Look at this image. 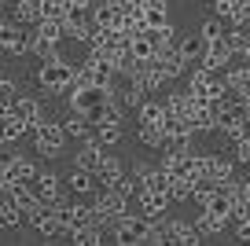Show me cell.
<instances>
[{"label": "cell", "mask_w": 250, "mask_h": 246, "mask_svg": "<svg viewBox=\"0 0 250 246\" xmlns=\"http://www.w3.org/2000/svg\"><path fill=\"white\" fill-rule=\"evenodd\" d=\"M74 74H78L74 62H66L62 55H52V59H41L37 85L44 88V92H70L74 88Z\"/></svg>", "instance_id": "cell-1"}, {"label": "cell", "mask_w": 250, "mask_h": 246, "mask_svg": "<svg viewBox=\"0 0 250 246\" xmlns=\"http://www.w3.org/2000/svg\"><path fill=\"white\" fill-rule=\"evenodd\" d=\"M151 217L144 213H125L114 221V228H110V239H114L118 246H136V243H147V231H151Z\"/></svg>", "instance_id": "cell-2"}, {"label": "cell", "mask_w": 250, "mask_h": 246, "mask_svg": "<svg viewBox=\"0 0 250 246\" xmlns=\"http://www.w3.org/2000/svg\"><path fill=\"white\" fill-rule=\"evenodd\" d=\"M66 129H62V122H44L37 132H33V147H37V154H44V158H59L62 147H66Z\"/></svg>", "instance_id": "cell-3"}, {"label": "cell", "mask_w": 250, "mask_h": 246, "mask_svg": "<svg viewBox=\"0 0 250 246\" xmlns=\"http://www.w3.org/2000/svg\"><path fill=\"white\" fill-rule=\"evenodd\" d=\"M0 48L11 55H26L30 52V26H22L19 19H4L0 22Z\"/></svg>", "instance_id": "cell-4"}, {"label": "cell", "mask_w": 250, "mask_h": 246, "mask_svg": "<svg viewBox=\"0 0 250 246\" xmlns=\"http://www.w3.org/2000/svg\"><path fill=\"white\" fill-rule=\"evenodd\" d=\"M195 173L203 180H210V184H225V180H232V162L221 158V154H195Z\"/></svg>", "instance_id": "cell-5"}, {"label": "cell", "mask_w": 250, "mask_h": 246, "mask_svg": "<svg viewBox=\"0 0 250 246\" xmlns=\"http://www.w3.org/2000/svg\"><path fill=\"white\" fill-rule=\"evenodd\" d=\"M162 228H166V239H169L173 246H199L206 239L191 221H173V217H162Z\"/></svg>", "instance_id": "cell-6"}, {"label": "cell", "mask_w": 250, "mask_h": 246, "mask_svg": "<svg viewBox=\"0 0 250 246\" xmlns=\"http://www.w3.org/2000/svg\"><path fill=\"white\" fill-rule=\"evenodd\" d=\"M8 114L22 118V122H26V129H30V132H37L41 125H44V110H41V103L33 100V96H15V100L8 103Z\"/></svg>", "instance_id": "cell-7"}, {"label": "cell", "mask_w": 250, "mask_h": 246, "mask_svg": "<svg viewBox=\"0 0 250 246\" xmlns=\"http://www.w3.org/2000/svg\"><path fill=\"white\" fill-rule=\"evenodd\" d=\"M26 221L33 224V231L37 235H44V239H55V235H66L62 231V221H59V213H55V206H41V209H33Z\"/></svg>", "instance_id": "cell-8"}, {"label": "cell", "mask_w": 250, "mask_h": 246, "mask_svg": "<svg viewBox=\"0 0 250 246\" xmlns=\"http://www.w3.org/2000/svg\"><path fill=\"white\" fill-rule=\"evenodd\" d=\"M110 100V88H100V85H88V88H74L70 92V110H78V114H88V110H96L100 103Z\"/></svg>", "instance_id": "cell-9"}, {"label": "cell", "mask_w": 250, "mask_h": 246, "mask_svg": "<svg viewBox=\"0 0 250 246\" xmlns=\"http://www.w3.org/2000/svg\"><path fill=\"white\" fill-rule=\"evenodd\" d=\"M33 191H37V199L44 202V206H59V202L66 199V191H62V180L55 177V173H37V180H33Z\"/></svg>", "instance_id": "cell-10"}, {"label": "cell", "mask_w": 250, "mask_h": 246, "mask_svg": "<svg viewBox=\"0 0 250 246\" xmlns=\"http://www.w3.org/2000/svg\"><path fill=\"white\" fill-rule=\"evenodd\" d=\"M88 19H92L96 30H122L125 15L110 4V0H100V4H92V11H88Z\"/></svg>", "instance_id": "cell-11"}, {"label": "cell", "mask_w": 250, "mask_h": 246, "mask_svg": "<svg viewBox=\"0 0 250 246\" xmlns=\"http://www.w3.org/2000/svg\"><path fill=\"white\" fill-rule=\"evenodd\" d=\"M155 62L162 66V74L169 77V81H173V77H180V74H188V66H191V62H188L184 55H180V48H177V44H169V48H158Z\"/></svg>", "instance_id": "cell-12"}, {"label": "cell", "mask_w": 250, "mask_h": 246, "mask_svg": "<svg viewBox=\"0 0 250 246\" xmlns=\"http://www.w3.org/2000/svg\"><path fill=\"white\" fill-rule=\"evenodd\" d=\"M129 81H136V85L144 88V92H158V88L166 85V81H169V77L162 74V66H158L155 59L151 62H140V66H136V74L129 77Z\"/></svg>", "instance_id": "cell-13"}, {"label": "cell", "mask_w": 250, "mask_h": 246, "mask_svg": "<svg viewBox=\"0 0 250 246\" xmlns=\"http://www.w3.org/2000/svg\"><path fill=\"white\" fill-rule=\"evenodd\" d=\"M232 55H235V48H232V41H228V33H225V37H217V41H210V44H206V59H203V66H210V70H225L228 62H232Z\"/></svg>", "instance_id": "cell-14"}, {"label": "cell", "mask_w": 250, "mask_h": 246, "mask_svg": "<svg viewBox=\"0 0 250 246\" xmlns=\"http://www.w3.org/2000/svg\"><path fill=\"white\" fill-rule=\"evenodd\" d=\"M169 206H173L169 191H140V213L151 217V221H162Z\"/></svg>", "instance_id": "cell-15"}, {"label": "cell", "mask_w": 250, "mask_h": 246, "mask_svg": "<svg viewBox=\"0 0 250 246\" xmlns=\"http://www.w3.org/2000/svg\"><path fill=\"white\" fill-rule=\"evenodd\" d=\"M103 144H100V136H88L85 144H81V151L74 154V165H81V169H100V162H103Z\"/></svg>", "instance_id": "cell-16"}, {"label": "cell", "mask_w": 250, "mask_h": 246, "mask_svg": "<svg viewBox=\"0 0 250 246\" xmlns=\"http://www.w3.org/2000/svg\"><path fill=\"white\" fill-rule=\"evenodd\" d=\"M96 173L92 169H81V165H74L70 173H66V187H70L74 195H96L100 191V184H96Z\"/></svg>", "instance_id": "cell-17"}, {"label": "cell", "mask_w": 250, "mask_h": 246, "mask_svg": "<svg viewBox=\"0 0 250 246\" xmlns=\"http://www.w3.org/2000/svg\"><path fill=\"white\" fill-rule=\"evenodd\" d=\"M228 221H232V213H221V209H199V217H195V228L203 231L206 239H210V235H221Z\"/></svg>", "instance_id": "cell-18"}, {"label": "cell", "mask_w": 250, "mask_h": 246, "mask_svg": "<svg viewBox=\"0 0 250 246\" xmlns=\"http://www.w3.org/2000/svg\"><path fill=\"white\" fill-rule=\"evenodd\" d=\"M166 122V100H144L136 107V125H162Z\"/></svg>", "instance_id": "cell-19"}, {"label": "cell", "mask_w": 250, "mask_h": 246, "mask_svg": "<svg viewBox=\"0 0 250 246\" xmlns=\"http://www.w3.org/2000/svg\"><path fill=\"white\" fill-rule=\"evenodd\" d=\"M11 19H19L22 26H37L41 19H44V8H41V0H15Z\"/></svg>", "instance_id": "cell-20"}, {"label": "cell", "mask_w": 250, "mask_h": 246, "mask_svg": "<svg viewBox=\"0 0 250 246\" xmlns=\"http://www.w3.org/2000/svg\"><path fill=\"white\" fill-rule=\"evenodd\" d=\"M206 44L210 41L203 37V33H191V37H184V41H177V48H180V55H184L188 62H203L206 59Z\"/></svg>", "instance_id": "cell-21"}, {"label": "cell", "mask_w": 250, "mask_h": 246, "mask_svg": "<svg viewBox=\"0 0 250 246\" xmlns=\"http://www.w3.org/2000/svg\"><path fill=\"white\" fill-rule=\"evenodd\" d=\"M129 52H133L140 62H151V59L158 55V41H155V33H151V30L136 33V37H133V48H129Z\"/></svg>", "instance_id": "cell-22"}, {"label": "cell", "mask_w": 250, "mask_h": 246, "mask_svg": "<svg viewBox=\"0 0 250 246\" xmlns=\"http://www.w3.org/2000/svg\"><path fill=\"white\" fill-rule=\"evenodd\" d=\"M125 169H129V165H125L122 158H114V154H103V162H100V169H96V177H100V184H103V187H110Z\"/></svg>", "instance_id": "cell-23"}, {"label": "cell", "mask_w": 250, "mask_h": 246, "mask_svg": "<svg viewBox=\"0 0 250 246\" xmlns=\"http://www.w3.org/2000/svg\"><path fill=\"white\" fill-rule=\"evenodd\" d=\"M144 22H147V30L166 26V22H169V0H147V8H144Z\"/></svg>", "instance_id": "cell-24"}, {"label": "cell", "mask_w": 250, "mask_h": 246, "mask_svg": "<svg viewBox=\"0 0 250 246\" xmlns=\"http://www.w3.org/2000/svg\"><path fill=\"white\" fill-rule=\"evenodd\" d=\"M195 187H199L195 173H188V177H173L169 195H173V202H188V199H195Z\"/></svg>", "instance_id": "cell-25"}, {"label": "cell", "mask_w": 250, "mask_h": 246, "mask_svg": "<svg viewBox=\"0 0 250 246\" xmlns=\"http://www.w3.org/2000/svg\"><path fill=\"white\" fill-rule=\"evenodd\" d=\"M37 162L33 158H22V154H15V165H11V173H8V184L11 180H22V184H33L37 180Z\"/></svg>", "instance_id": "cell-26"}, {"label": "cell", "mask_w": 250, "mask_h": 246, "mask_svg": "<svg viewBox=\"0 0 250 246\" xmlns=\"http://www.w3.org/2000/svg\"><path fill=\"white\" fill-rule=\"evenodd\" d=\"M30 52L37 55V59H52V55H59V41H52V37H44L41 30H33L30 33Z\"/></svg>", "instance_id": "cell-27"}, {"label": "cell", "mask_w": 250, "mask_h": 246, "mask_svg": "<svg viewBox=\"0 0 250 246\" xmlns=\"http://www.w3.org/2000/svg\"><path fill=\"white\" fill-rule=\"evenodd\" d=\"M228 88H232L235 96H243V100H250V62L228 70Z\"/></svg>", "instance_id": "cell-28"}, {"label": "cell", "mask_w": 250, "mask_h": 246, "mask_svg": "<svg viewBox=\"0 0 250 246\" xmlns=\"http://www.w3.org/2000/svg\"><path fill=\"white\" fill-rule=\"evenodd\" d=\"M103 235H107V231H100L96 224H85V228H78L70 239H74V246H100Z\"/></svg>", "instance_id": "cell-29"}, {"label": "cell", "mask_w": 250, "mask_h": 246, "mask_svg": "<svg viewBox=\"0 0 250 246\" xmlns=\"http://www.w3.org/2000/svg\"><path fill=\"white\" fill-rule=\"evenodd\" d=\"M110 187H114L118 195H125V199H133V195H140V191H144V184H140V180H136L129 169H125V173H122V177H118Z\"/></svg>", "instance_id": "cell-30"}, {"label": "cell", "mask_w": 250, "mask_h": 246, "mask_svg": "<svg viewBox=\"0 0 250 246\" xmlns=\"http://www.w3.org/2000/svg\"><path fill=\"white\" fill-rule=\"evenodd\" d=\"M140 144L166 147V129H162V125H140Z\"/></svg>", "instance_id": "cell-31"}, {"label": "cell", "mask_w": 250, "mask_h": 246, "mask_svg": "<svg viewBox=\"0 0 250 246\" xmlns=\"http://www.w3.org/2000/svg\"><path fill=\"white\" fill-rule=\"evenodd\" d=\"M221 132L228 136V144H239V140L250 136V122H232V125H225Z\"/></svg>", "instance_id": "cell-32"}, {"label": "cell", "mask_w": 250, "mask_h": 246, "mask_svg": "<svg viewBox=\"0 0 250 246\" xmlns=\"http://www.w3.org/2000/svg\"><path fill=\"white\" fill-rule=\"evenodd\" d=\"M96 136H100L103 147H114L118 140H122V125H100V129H96Z\"/></svg>", "instance_id": "cell-33"}, {"label": "cell", "mask_w": 250, "mask_h": 246, "mask_svg": "<svg viewBox=\"0 0 250 246\" xmlns=\"http://www.w3.org/2000/svg\"><path fill=\"white\" fill-rule=\"evenodd\" d=\"M199 33H203V37H206V41H217V37H225V33H228V30H225V26H221V19H217V15H213V19H206V22H203V26H199Z\"/></svg>", "instance_id": "cell-34"}, {"label": "cell", "mask_w": 250, "mask_h": 246, "mask_svg": "<svg viewBox=\"0 0 250 246\" xmlns=\"http://www.w3.org/2000/svg\"><path fill=\"white\" fill-rule=\"evenodd\" d=\"M151 33H155L158 48H169V44H177V30H173L169 22H166V26H158V30H151Z\"/></svg>", "instance_id": "cell-35"}, {"label": "cell", "mask_w": 250, "mask_h": 246, "mask_svg": "<svg viewBox=\"0 0 250 246\" xmlns=\"http://www.w3.org/2000/svg\"><path fill=\"white\" fill-rule=\"evenodd\" d=\"M232 26H250V0H239L232 11V19H228Z\"/></svg>", "instance_id": "cell-36"}, {"label": "cell", "mask_w": 250, "mask_h": 246, "mask_svg": "<svg viewBox=\"0 0 250 246\" xmlns=\"http://www.w3.org/2000/svg\"><path fill=\"white\" fill-rule=\"evenodd\" d=\"M11 165H15V151H4V147H0V184H8Z\"/></svg>", "instance_id": "cell-37"}, {"label": "cell", "mask_w": 250, "mask_h": 246, "mask_svg": "<svg viewBox=\"0 0 250 246\" xmlns=\"http://www.w3.org/2000/svg\"><path fill=\"white\" fill-rule=\"evenodd\" d=\"M235 11V0H213V15L217 19H232Z\"/></svg>", "instance_id": "cell-38"}, {"label": "cell", "mask_w": 250, "mask_h": 246, "mask_svg": "<svg viewBox=\"0 0 250 246\" xmlns=\"http://www.w3.org/2000/svg\"><path fill=\"white\" fill-rule=\"evenodd\" d=\"M15 92H19V88H15V81L0 77V103H11V100H15Z\"/></svg>", "instance_id": "cell-39"}, {"label": "cell", "mask_w": 250, "mask_h": 246, "mask_svg": "<svg viewBox=\"0 0 250 246\" xmlns=\"http://www.w3.org/2000/svg\"><path fill=\"white\" fill-rule=\"evenodd\" d=\"M235 162H243V165H250V136L235 144Z\"/></svg>", "instance_id": "cell-40"}, {"label": "cell", "mask_w": 250, "mask_h": 246, "mask_svg": "<svg viewBox=\"0 0 250 246\" xmlns=\"http://www.w3.org/2000/svg\"><path fill=\"white\" fill-rule=\"evenodd\" d=\"M235 239H239V243H250V217L235 221Z\"/></svg>", "instance_id": "cell-41"}, {"label": "cell", "mask_w": 250, "mask_h": 246, "mask_svg": "<svg viewBox=\"0 0 250 246\" xmlns=\"http://www.w3.org/2000/svg\"><path fill=\"white\" fill-rule=\"evenodd\" d=\"M96 0H70V8H81V11H92Z\"/></svg>", "instance_id": "cell-42"}, {"label": "cell", "mask_w": 250, "mask_h": 246, "mask_svg": "<svg viewBox=\"0 0 250 246\" xmlns=\"http://www.w3.org/2000/svg\"><path fill=\"white\" fill-rule=\"evenodd\" d=\"M243 195H247V202H250V180H243Z\"/></svg>", "instance_id": "cell-43"}, {"label": "cell", "mask_w": 250, "mask_h": 246, "mask_svg": "<svg viewBox=\"0 0 250 246\" xmlns=\"http://www.w3.org/2000/svg\"><path fill=\"white\" fill-rule=\"evenodd\" d=\"M4 19H8V15H4V0H0V22H4Z\"/></svg>", "instance_id": "cell-44"}, {"label": "cell", "mask_w": 250, "mask_h": 246, "mask_svg": "<svg viewBox=\"0 0 250 246\" xmlns=\"http://www.w3.org/2000/svg\"><path fill=\"white\" fill-rule=\"evenodd\" d=\"M243 59H247V62H250V48H247V52H243Z\"/></svg>", "instance_id": "cell-45"}, {"label": "cell", "mask_w": 250, "mask_h": 246, "mask_svg": "<svg viewBox=\"0 0 250 246\" xmlns=\"http://www.w3.org/2000/svg\"><path fill=\"white\" fill-rule=\"evenodd\" d=\"M0 77H4V74H0Z\"/></svg>", "instance_id": "cell-46"}]
</instances>
